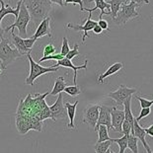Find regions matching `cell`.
<instances>
[{
    "instance_id": "obj_42",
    "label": "cell",
    "mask_w": 153,
    "mask_h": 153,
    "mask_svg": "<svg viewBox=\"0 0 153 153\" xmlns=\"http://www.w3.org/2000/svg\"><path fill=\"white\" fill-rule=\"evenodd\" d=\"M145 131H146V134L150 135V136H152V137H153V125L149 126V128H145Z\"/></svg>"
},
{
    "instance_id": "obj_17",
    "label": "cell",
    "mask_w": 153,
    "mask_h": 153,
    "mask_svg": "<svg viewBox=\"0 0 153 153\" xmlns=\"http://www.w3.org/2000/svg\"><path fill=\"white\" fill-rule=\"evenodd\" d=\"M131 133H133L136 137L138 138V140H140L141 143L144 146V148L146 149V151L148 153H152V150L150 148V146L147 142H146V131H145V128H142L138 123V120H136V119L134 118V122H133V129Z\"/></svg>"
},
{
    "instance_id": "obj_33",
    "label": "cell",
    "mask_w": 153,
    "mask_h": 153,
    "mask_svg": "<svg viewBox=\"0 0 153 153\" xmlns=\"http://www.w3.org/2000/svg\"><path fill=\"white\" fill-rule=\"evenodd\" d=\"M78 48H79V45H78V44H74L73 48L68 51V53L65 55V57L68 58V59H72V58L77 56V55H79L80 53H79V50H78Z\"/></svg>"
},
{
    "instance_id": "obj_9",
    "label": "cell",
    "mask_w": 153,
    "mask_h": 153,
    "mask_svg": "<svg viewBox=\"0 0 153 153\" xmlns=\"http://www.w3.org/2000/svg\"><path fill=\"white\" fill-rule=\"evenodd\" d=\"M135 92H136L135 88H129L128 86H126L125 84H120L118 89L116 91L110 92L107 96L115 101L119 106H122L123 102L128 98H129V97H131Z\"/></svg>"
},
{
    "instance_id": "obj_10",
    "label": "cell",
    "mask_w": 153,
    "mask_h": 153,
    "mask_svg": "<svg viewBox=\"0 0 153 153\" xmlns=\"http://www.w3.org/2000/svg\"><path fill=\"white\" fill-rule=\"evenodd\" d=\"M63 97L62 94L59 93L55 103L50 107L51 114V120H65L67 118V111L65 106L63 105Z\"/></svg>"
},
{
    "instance_id": "obj_28",
    "label": "cell",
    "mask_w": 153,
    "mask_h": 153,
    "mask_svg": "<svg viewBox=\"0 0 153 153\" xmlns=\"http://www.w3.org/2000/svg\"><path fill=\"white\" fill-rule=\"evenodd\" d=\"M113 142L117 143V144L119 145L120 147V150L119 152L120 153H125V151L126 150V148H128V135L123 134V137L120 138H112Z\"/></svg>"
},
{
    "instance_id": "obj_31",
    "label": "cell",
    "mask_w": 153,
    "mask_h": 153,
    "mask_svg": "<svg viewBox=\"0 0 153 153\" xmlns=\"http://www.w3.org/2000/svg\"><path fill=\"white\" fill-rule=\"evenodd\" d=\"M135 98L139 102V104H140V108H150V107L153 105V100L152 101L147 100L145 98H142V97L138 96V95H135Z\"/></svg>"
},
{
    "instance_id": "obj_3",
    "label": "cell",
    "mask_w": 153,
    "mask_h": 153,
    "mask_svg": "<svg viewBox=\"0 0 153 153\" xmlns=\"http://www.w3.org/2000/svg\"><path fill=\"white\" fill-rule=\"evenodd\" d=\"M30 21H31L30 13H29L24 2L22 1L20 6V11H19L18 17L15 19V22L11 26H8V27L3 29V31H4V33H8L9 31H14V29L17 28L19 31V36L22 37L23 39H26L28 37L27 26L30 23Z\"/></svg>"
},
{
    "instance_id": "obj_2",
    "label": "cell",
    "mask_w": 153,
    "mask_h": 153,
    "mask_svg": "<svg viewBox=\"0 0 153 153\" xmlns=\"http://www.w3.org/2000/svg\"><path fill=\"white\" fill-rule=\"evenodd\" d=\"M35 26H38L43 19L48 17L53 9L51 0H23Z\"/></svg>"
},
{
    "instance_id": "obj_19",
    "label": "cell",
    "mask_w": 153,
    "mask_h": 153,
    "mask_svg": "<svg viewBox=\"0 0 153 153\" xmlns=\"http://www.w3.org/2000/svg\"><path fill=\"white\" fill-rule=\"evenodd\" d=\"M78 103H79V101L76 100L75 103H73V104H70L69 102H66L65 104H64V106H65L66 111H67V117H68V119H69V123L67 125V128H70V129L75 128V125H74V119H75L76 108H77Z\"/></svg>"
},
{
    "instance_id": "obj_24",
    "label": "cell",
    "mask_w": 153,
    "mask_h": 153,
    "mask_svg": "<svg viewBox=\"0 0 153 153\" xmlns=\"http://www.w3.org/2000/svg\"><path fill=\"white\" fill-rule=\"evenodd\" d=\"M113 144V140L112 138L109 139V140H105V141H101V142H97L95 145H94V149L97 153H106V152H112L110 150L111 146Z\"/></svg>"
},
{
    "instance_id": "obj_35",
    "label": "cell",
    "mask_w": 153,
    "mask_h": 153,
    "mask_svg": "<svg viewBox=\"0 0 153 153\" xmlns=\"http://www.w3.org/2000/svg\"><path fill=\"white\" fill-rule=\"evenodd\" d=\"M151 113V109L150 108H141L140 110V113H139V116L136 117V120H141L142 119L146 118V117H148L149 115H150Z\"/></svg>"
},
{
    "instance_id": "obj_11",
    "label": "cell",
    "mask_w": 153,
    "mask_h": 153,
    "mask_svg": "<svg viewBox=\"0 0 153 153\" xmlns=\"http://www.w3.org/2000/svg\"><path fill=\"white\" fill-rule=\"evenodd\" d=\"M113 107L107 106V105H100V113L98 122L96 123V126L94 131H97L100 125L106 126L109 129H112V120H111V111Z\"/></svg>"
},
{
    "instance_id": "obj_36",
    "label": "cell",
    "mask_w": 153,
    "mask_h": 153,
    "mask_svg": "<svg viewBox=\"0 0 153 153\" xmlns=\"http://www.w3.org/2000/svg\"><path fill=\"white\" fill-rule=\"evenodd\" d=\"M55 51H56V48H55L53 45L48 44V45H45V48H44V56H45V55H50V54L55 53Z\"/></svg>"
},
{
    "instance_id": "obj_38",
    "label": "cell",
    "mask_w": 153,
    "mask_h": 153,
    "mask_svg": "<svg viewBox=\"0 0 153 153\" xmlns=\"http://www.w3.org/2000/svg\"><path fill=\"white\" fill-rule=\"evenodd\" d=\"M69 3H73V4H79L80 6V10L84 11V7H83V1L82 0H64V6H66Z\"/></svg>"
},
{
    "instance_id": "obj_27",
    "label": "cell",
    "mask_w": 153,
    "mask_h": 153,
    "mask_svg": "<svg viewBox=\"0 0 153 153\" xmlns=\"http://www.w3.org/2000/svg\"><path fill=\"white\" fill-rule=\"evenodd\" d=\"M98 140L97 142H101V141H105V140H109L111 137L109 136V128H107L106 126L104 125H100L98 129Z\"/></svg>"
},
{
    "instance_id": "obj_20",
    "label": "cell",
    "mask_w": 153,
    "mask_h": 153,
    "mask_svg": "<svg viewBox=\"0 0 153 153\" xmlns=\"http://www.w3.org/2000/svg\"><path fill=\"white\" fill-rule=\"evenodd\" d=\"M11 35H12V43L14 45V47L18 50L19 53H20L22 55H25L29 53H31L32 50H29V48H26L25 43H24V39L20 37V36H16L14 31H11Z\"/></svg>"
},
{
    "instance_id": "obj_29",
    "label": "cell",
    "mask_w": 153,
    "mask_h": 153,
    "mask_svg": "<svg viewBox=\"0 0 153 153\" xmlns=\"http://www.w3.org/2000/svg\"><path fill=\"white\" fill-rule=\"evenodd\" d=\"M64 92L71 97H76L81 94V90H80V88L77 86V84H74L72 86H66L65 89H64Z\"/></svg>"
},
{
    "instance_id": "obj_25",
    "label": "cell",
    "mask_w": 153,
    "mask_h": 153,
    "mask_svg": "<svg viewBox=\"0 0 153 153\" xmlns=\"http://www.w3.org/2000/svg\"><path fill=\"white\" fill-rule=\"evenodd\" d=\"M126 2H128V0H110L108 2L111 5V17H112V19L116 17L120 7H122V5Z\"/></svg>"
},
{
    "instance_id": "obj_21",
    "label": "cell",
    "mask_w": 153,
    "mask_h": 153,
    "mask_svg": "<svg viewBox=\"0 0 153 153\" xmlns=\"http://www.w3.org/2000/svg\"><path fill=\"white\" fill-rule=\"evenodd\" d=\"M123 64L122 62H116L112 64L108 69H107L105 72H104L103 74H101V75H99L98 77V82L100 84H103L104 83V79L107 77H109L111 75H114V74H116L117 72H119V71L120 69H123Z\"/></svg>"
},
{
    "instance_id": "obj_18",
    "label": "cell",
    "mask_w": 153,
    "mask_h": 153,
    "mask_svg": "<svg viewBox=\"0 0 153 153\" xmlns=\"http://www.w3.org/2000/svg\"><path fill=\"white\" fill-rule=\"evenodd\" d=\"M94 1L96 3V6L92 9H88V8H84V11H87L89 13H92L97 9H100V15L99 18L102 19L103 15H111V5L108 2H106L105 0H88V2H92Z\"/></svg>"
},
{
    "instance_id": "obj_16",
    "label": "cell",
    "mask_w": 153,
    "mask_h": 153,
    "mask_svg": "<svg viewBox=\"0 0 153 153\" xmlns=\"http://www.w3.org/2000/svg\"><path fill=\"white\" fill-rule=\"evenodd\" d=\"M87 64H88V60L86 59L85 62H84L83 65H80V66H75L74 64L72 63V60L71 59H68L65 56H64L62 59H59L57 60V63L55 64V67H59V66H63V67H66V68H70L74 71V76H73V84H76V80H77V71L80 70V69H85L87 70Z\"/></svg>"
},
{
    "instance_id": "obj_37",
    "label": "cell",
    "mask_w": 153,
    "mask_h": 153,
    "mask_svg": "<svg viewBox=\"0 0 153 153\" xmlns=\"http://www.w3.org/2000/svg\"><path fill=\"white\" fill-rule=\"evenodd\" d=\"M36 42H37V39H35L34 37L24 39V43H25L26 48H29V50H32V48H33V47H34V45H35Z\"/></svg>"
},
{
    "instance_id": "obj_12",
    "label": "cell",
    "mask_w": 153,
    "mask_h": 153,
    "mask_svg": "<svg viewBox=\"0 0 153 153\" xmlns=\"http://www.w3.org/2000/svg\"><path fill=\"white\" fill-rule=\"evenodd\" d=\"M91 17H92V13H89V17L85 20L84 25H74V24H71V23H68L67 24L68 29H72V30H74V31H83L84 32V35H83V38H82V43H85L86 38H89L88 32L92 31L93 28L98 24V22L93 21L92 19H91Z\"/></svg>"
},
{
    "instance_id": "obj_15",
    "label": "cell",
    "mask_w": 153,
    "mask_h": 153,
    "mask_svg": "<svg viewBox=\"0 0 153 153\" xmlns=\"http://www.w3.org/2000/svg\"><path fill=\"white\" fill-rule=\"evenodd\" d=\"M45 36L51 38V17H45L42 20V22L38 25V28L36 30V33L34 34L33 37L35 39H40L43 38Z\"/></svg>"
},
{
    "instance_id": "obj_23",
    "label": "cell",
    "mask_w": 153,
    "mask_h": 153,
    "mask_svg": "<svg viewBox=\"0 0 153 153\" xmlns=\"http://www.w3.org/2000/svg\"><path fill=\"white\" fill-rule=\"evenodd\" d=\"M131 105V97H129V98H128L125 101V102H123V111H125V120H128V122L133 126V122H134V116L132 115Z\"/></svg>"
},
{
    "instance_id": "obj_40",
    "label": "cell",
    "mask_w": 153,
    "mask_h": 153,
    "mask_svg": "<svg viewBox=\"0 0 153 153\" xmlns=\"http://www.w3.org/2000/svg\"><path fill=\"white\" fill-rule=\"evenodd\" d=\"M128 1H132L137 4V7H141L143 5H146V4H149V0H128Z\"/></svg>"
},
{
    "instance_id": "obj_34",
    "label": "cell",
    "mask_w": 153,
    "mask_h": 153,
    "mask_svg": "<svg viewBox=\"0 0 153 153\" xmlns=\"http://www.w3.org/2000/svg\"><path fill=\"white\" fill-rule=\"evenodd\" d=\"M70 51V48H69V45H68V40L66 37H63L62 39V45H61V51H60V53L65 56V55L68 53V51Z\"/></svg>"
},
{
    "instance_id": "obj_32",
    "label": "cell",
    "mask_w": 153,
    "mask_h": 153,
    "mask_svg": "<svg viewBox=\"0 0 153 153\" xmlns=\"http://www.w3.org/2000/svg\"><path fill=\"white\" fill-rule=\"evenodd\" d=\"M133 129V126L131 125V123L128 122V120H125L123 122V125H122V131H123V134H126L128 135L129 134Z\"/></svg>"
},
{
    "instance_id": "obj_13",
    "label": "cell",
    "mask_w": 153,
    "mask_h": 153,
    "mask_svg": "<svg viewBox=\"0 0 153 153\" xmlns=\"http://www.w3.org/2000/svg\"><path fill=\"white\" fill-rule=\"evenodd\" d=\"M111 120H112V129L118 133L123 134L122 125L125 120V111L120 110L117 107H113L111 111Z\"/></svg>"
},
{
    "instance_id": "obj_14",
    "label": "cell",
    "mask_w": 153,
    "mask_h": 153,
    "mask_svg": "<svg viewBox=\"0 0 153 153\" xmlns=\"http://www.w3.org/2000/svg\"><path fill=\"white\" fill-rule=\"evenodd\" d=\"M23 0H19L18 3H17V6L16 8H12L11 6H7L4 3L3 0H0V4H1V8H0V38L3 37V34H4V31L1 27V21L3 20V18L5 17L6 15H9V14H13L15 16V19L18 17V14H19V11H20V6H21V3H22Z\"/></svg>"
},
{
    "instance_id": "obj_6",
    "label": "cell",
    "mask_w": 153,
    "mask_h": 153,
    "mask_svg": "<svg viewBox=\"0 0 153 153\" xmlns=\"http://www.w3.org/2000/svg\"><path fill=\"white\" fill-rule=\"evenodd\" d=\"M26 55H27L29 62H30V74H29V76L26 78V80H25V83L27 84V85H33L34 81L37 79L38 77L44 75L45 73L55 72V71L58 70V67H55L54 65L51 66V67L42 66L40 63L36 62L33 58H32L31 53H27Z\"/></svg>"
},
{
    "instance_id": "obj_44",
    "label": "cell",
    "mask_w": 153,
    "mask_h": 153,
    "mask_svg": "<svg viewBox=\"0 0 153 153\" xmlns=\"http://www.w3.org/2000/svg\"><path fill=\"white\" fill-rule=\"evenodd\" d=\"M8 1H11V0H8Z\"/></svg>"
},
{
    "instance_id": "obj_1",
    "label": "cell",
    "mask_w": 153,
    "mask_h": 153,
    "mask_svg": "<svg viewBox=\"0 0 153 153\" xmlns=\"http://www.w3.org/2000/svg\"><path fill=\"white\" fill-rule=\"evenodd\" d=\"M50 92L44 94H29L25 99H21L16 115H22L30 118H37L43 122L47 119H51L50 107L45 102V97Z\"/></svg>"
},
{
    "instance_id": "obj_41",
    "label": "cell",
    "mask_w": 153,
    "mask_h": 153,
    "mask_svg": "<svg viewBox=\"0 0 153 153\" xmlns=\"http://www.w3.org/2000/svg\"><path fill=\"white\" fill-rule=\"evenodd\" d=\"M92 31H93V33H94V34H96V35H101V34L103 33V29L101 28L98 24H97V25L95 26V27L93 28V30H92Z\"/></svg>"
},
{
    "instance_id": "obj_45",
    "label": "cell",
    "mask_w": 153,
    "mask_h": 153,
    "mask_svg": "<svg viewBox=\"0 0 153 153\" xmlns=\"http://www.w3.org/2000/svg\"><path fill=\"white\" fill-rule=\"evenodd\" d=\"M152 20H153V17H152Z\"/></svg>"
},
{
    "instance_id": "obj_39",
    "label": "cell",
    "mask_w": 153,
    "mask_h": 153,
    "mask_svg": "<svg viewBox=\"0 0 153 153\" xmlns=\"http://www.w3.org/2000/svg\"><path fill=\"white\" fill-rule=\"evenodd\" d=\"M98 25L103 29V31L104 30H107V31L110 30V29H109V24H108V22H107V20H103V19H100V20L98 21Z\"/></svg>"
},
{
    "instance_id": "obj_4",
    "label": "cell",
    "mask_w": 153,
    "mask_h": 153,
    "mask_svg": "<svg viewBox=\"0 0 153 153\" xmlns=\"http://www.w3.org/2000/svg\"><path fill=\"white\" fill-rule=\"evenodd\" d=\"M136 8H137V4L132 1L123 3L117 16L113 19L114 23L116 25L122 26L126 25L128 21H131L133 19L137 18L139 16V13L136 10Z\"/></svg>"
},
{
    "instance_id": "obj_22",
    "label": "cell",
    "mask_w": 153,
    "mask_h": 153,
    "mask_svg": "<svg viewBox=\"0 0 153 153\" xmlns=\"http://www.w3.org/2000/svg\"><path fill=\"white\" fill-rule=\"evenodd\" d=\"M66 82H65V79H64L63 76H59L55 79V82H54V85L53 90L50 92V95L51 96H56L58 95L59 93L63 92L64 89L66 87Z\"/></svg>"
},
{
    "instance_id": "obj_7",
    "label": "cell",
    "mask_w": 153,
    "mask_h": 153,
    "mask_svg": "<svg viewBox=\"0 0 153 153\" xmlns=\"http://www.w3.org/2000/svg\"><path fill=\"white\" fill-rule=\"evenodd\" d=\"M16 128L20 134H26L31 129L42 131V122L37 118L16 115Z\"/></svg>"
},
{
    "instance_id": "obj_30",
    "label": "cell",
    "mask_w": 153,
    "mask_h": 153,
    "mask_svg": "<svg viewBox=\"0 0 153 153\" xmlns=\"http://www.w3.org/2000/svg\"><path fill=\"white\" fill-rule=\"evenodd\" d=\"M64 56L60 53H53V54H50V55H45V56H43L39 60V63L41 62H44V61H47V60H51V59H54V60H59V59H62Z\"/></svg>"
},
{
    "instance_id": "obj_8",
    "label": "cell",
    "mask_w": 153,
    "mask_h": 153,
    "mask_svg": "<svg viewBox=\"0 0 153 153\" xmlns=\"http://www.w3.org/2000/svg\"><path fill=\"white\" fill-rule=\"evenodd\" d=\"M100 113V104L92 103L85 107L83 111V123L89 128H95Z\"/></svg>"
},
{
    "instance_id": "obj_43",
    "label": "cell",
    "mask_w": 153,
    "mask_h": 153,
    "mask_svg": "<svg viewBox=\"0 0 153 153\" xmlns=\"http://www.w3.org/2000/svg\"><path fill=\"white\" fill-rule=\"evenodd\" d=\"M5 69H6V67H4V65L2 64V61L0 60V77H1L2 73H3V71H4Z\"/></svg>"
},
{
    "instance_id": "obj_26",
    "label": "cell",
    "mask_w": 153,
    "mask_h": 153,
    "mask_svg": "<svg viewBox=\"0 0 153 153\" xmlns=\"http://www.w3.org/2000/svg\"><path fill=\"white\" fill-rule=\"evenodd\" d=\"M137 142H138V138L133 133L128 134V148L131 149V151L133 153H138Z\"/></svg>"
},
{
    "instance_id": "obj_5",
    "label": "cell",
    "mask_w": 153,
    "mask_h": 153,
    "mask_svg": "<svg viewBox=\"0 0 153 153\" xmlns=\"http://www.w3.org/2000/svg\"><path fill=\"white\" fill-rule=\"evenodd\" d=\"M0 60L4 67H7L9 64L13 63L16 59L22 57L23 55L19 53L17 48H12L10 47V41L4 37L0 38Z\"/></svg>"
}]
</instances>
